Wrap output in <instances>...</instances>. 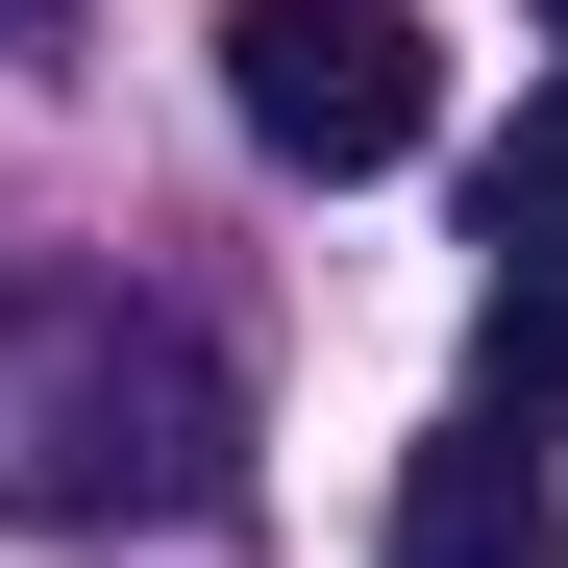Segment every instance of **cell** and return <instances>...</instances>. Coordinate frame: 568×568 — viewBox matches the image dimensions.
<instances>
[{"label": "cell", "instance_id": "cell-1", "mask_svg": "<svg viewBox=\"0 0 568 568\" xmlns=\"http://www.w3.org/2000/svg\"><path fill=\"white\" fill-rule=\"evenodd\" d=\"M199 519L223 495V346L74 247H0V519Z\"/></svg>", "mask_w": 568, "mask_h": 568}, {"label": "cell", "instance_id": "cell-2", "mask_svg": "<svg viewBox=\"0 0 568 568\" xmlns=\"http://www.w3.org/2000/svg\"><path fill=\"white\" fill-rule=\"evenodd\" d=\"M223 100L272 173H396L445 124V50H420V0H223Z\"/></svg>", "mask_w": 568, "mask_h": 568}, {"label": "cell", "instance_id": "cell-3", "mask_svg": "<svg viewBox=\"0 0 568 568\" xmlns=\"http://www.w3.org/2000/svg\"><path fill=\"white\" fill-rule=\"evenodd\" d=\"M371 568H568L544 445H519V420H445V445L396 469V519H371Z\"/></svg>", "mask_w": 568, "mask_h": 568}, {"label": "cell", "instance_id": "cell-4", "mask_svg": "<svg viewBox=\"0 0 568 568\" xmlns=\"http://www.w3.org/2000/svg\"><path fill=\"white\" fill-rule=\"evenodd\" d=\"M469 223H495V272H568V74L495 124V173H469Z\"/></svg>", "mask_w": 568, "mask_h": 568}, {"label": "cell", "instance_id": "cell-5", "mask_svg": "<svg viewBox=\"0 0 568 568\" xmlns=\"http://www.w3.org/2000/svg\"><path fill=\"white\" fill-rule=\"evenodd\" d=\"M469 420H568V272H495V322H469Z\"/></svg>", "mask_w": 568, "mask_h": 568}, {"label": "cell", "instance_id": "cell-6", "mask_svg": "<svg viewBox=\"0 0 568 568\" xmlns=\"http://www.w3.org/2000/svg\"><path fill=\"white\" fill-rule=\"evenodd\" d=\"M544 26H568V0H544Z\"/></svg>", "mask_w": 568, "mask_h": 568}]
</instances>
